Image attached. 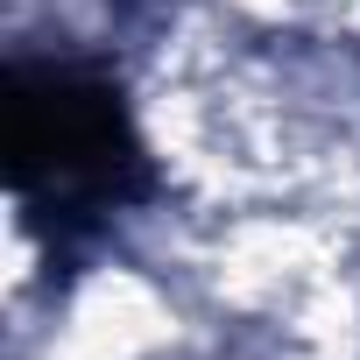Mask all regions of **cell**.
<instances>
[{
	"label": "cell",
	"mask_w": 360,
	"mask_h": 360,
	"mask_svg": "<svg viewBox=\"0 0 360 360\" xmlns=\"http://www.w3.org/2000/svg\"><path fill=\"white\" fill-rule=\"evenodd\" d=\"M8 176L50 219H99L148 191V155L106 78L71 64L8 71Z\"/></svg>",
	"instance_id": "cell-1"
}]
</instances>
